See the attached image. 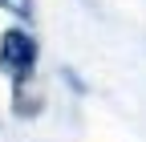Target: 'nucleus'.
I'll list each match as a JSON object with an SVG mask.
<instances>
[{"label": "nucleus", "instance_id": "1", "mask_svg": "<svg viewBox=\"0 0 146 142\" xmlns=\"http://www.w3.org/2000/svg\"><path fill=\"white\" fill-rule=\"evenodd\" d=\"M33 61H36V45H33V37H29V33H21V29H8L4 41H0V65L16 77V85L29 77Z\"/></svg>", "mask_w": 146, "mask_h": 142}]
</instances>
